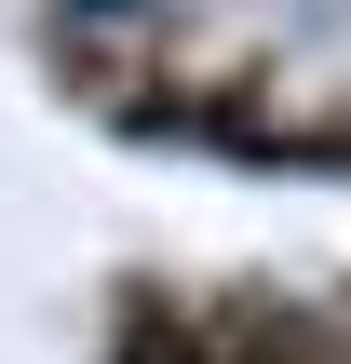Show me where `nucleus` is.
<instances>
[{
    "instance_id": "1",
    "label": "nucleus",
    "mask_w": 351,
    "mask_h": 364,
    "mask_svg": "<svg viewBox=\"0 0 351 364\" xmlns=\"http://www.w3.org/2000/svg\"><path fill=\"white\" fill-rule=\"evenodd\" d=\"M203 364H351V324L311 297H203Z\"/></svg>"
},
{
    "instance_id": "2",
    "label": "nucleus",
    "mask_w": 351,
    "mask_h": 364,
    "mask_svg": "<svg viewBox=\"0 0 351 364\" xmlns=\"http://www.w3.org/2000/svg\"><path fill=\"white\" fill-rule=\"evenodd\" d=\"M108 364H203V297L135 284V297H122V324H108Z\"/></svg>"
},
{
    "instance_id": "3",
    "label": "nucleus",
    "mask_w": 351,
    "mask_h": 364,
    "mask_svg": "<svg viewBox=\"0 0 351 364\" xmlns=\"http://www.w3.org/2000/svg\"><path fill=\"white\" fill-rule=\"evenodd\" d=\"M338 324H351V284H338Z\"/></svg>"
}]
</instances>
